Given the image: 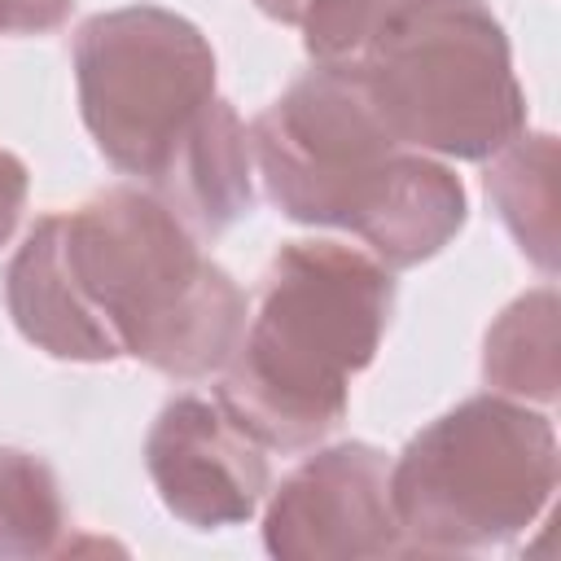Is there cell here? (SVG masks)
Masks as SVG:
<instances>
[{
    "instance_id": "2e32d148",
    "label": "cell",
    "mask_w": 561,
    "mask_h": 561,
    "mask_svg": "<svg viewBox=\"0 0 561 561\" xmlns=\"http://www.w3.org/2000/svg\"><path fill=\"white\" fill-rule=\"evenodd\" d=\"M75 0H0V31L4 35H44L70 18Z\"/></svg>"
},
{
    "instance_id": "6da1fadb",
    "label": "cell",
    "mask_w": 561,
    "mask_h": 561,
    "mask_svg": "<svg viewBox=\"0 0 561 561\" xmlns=\"http://www.w3.org/2000/svg\"><path fill=\"white\" fill-rule=\"evenodd\" d=\"M390 311L386 263L342 241H285L259 280L215 399L263 447L307 451L342 425L351 377L373 364Z\"/></svg>"
},
{
    "instance_id": "7c38bea8",
    "label": "cell",
    "mask_w": 561,
    "mask_h": 561,
    "mask_svg": "<svg viewBox=\"0 0 561 561\" xmlns=\"http://www.w3.org/2000/svg\"><path fill=\"white\" fill-rule=\"evenodd\" d=\"M486 197L504 228L543 272H557V140L548 131H517L491 153Z\"/></svg>"
},
{
    "instance_id": "9c48e42d",
    "label": "cell",
    "mask_w": 561,
    "mask_h": 561,
    "mask_svg": "<svg viewBox=\"0 0 561 561\" xmlns=\"http://www.w3.org/2000/svg\"><path fill=\"white\" fill-rule=\"evenodd\" d=\"M4 307L18 324V333L48 351L53 359H75V364H110L118 359L114 342L88 311L66 254H61V215H44L18 254L4 267Z\"/></svg>"
},
{
    "instance_id": "30bf717a",
    "label": "cell",
    "mask_w": 561,
    "mask_h": 561,
    "mask_svg": "<svg viewBox=\"0 0 561 561\" xmlns=\"http://www.w3.org/2000/svg\"><path fill=\"white\" fill-rule=\"evenodd\" d=\"M250 131L241 127L237 110L215 96L210 110L202 114L197 131L180 145L171 167L149 184V193L202 241L228 232L237 219L250 215L254 206V184H250Z\"/></svg>"
},
{
    "instance_id": "277c9868",
    "label": "cell",
    "mask_w": 561,
    "mask_h": 561,
    "mask_svg": "<svg viewBox=\"0 0 561 561\" xmlns=\"http://www.w3.org/2000/svg\"><path fill=\"white\" fill-rule=\"evenodd\" d=\"M557 430L508 394H473L390 465V504L403 552H482L513 543L557 491Z\"/></svg>"
},
{
    "instance_id": "4fadbf2b",
    "label": "cell",
    "mask_w": 561,
    "mask_h": 561,
    "mask_svg": "<svg viewBox=\"0 0 561 561\" xmlns=\"http://www.w3.org/2000/svg\"><path fill=\"white\" fill-rule=\"evenodd\" d=\"M557 289L539 285L513 298L495 324L486 329L482 346V377L495 394L522 403H552L561 386V355H557Z\"/></svg>"
},
{
    "instance_id": "5b68a950",
    "label": "cell",
    "mask_w": 561,
    "mask_h": 561,
    "mask_svg": "<svg viewBox=\"0 0 561 561\" xmlns=\"http://www.w3.org/2000/svg\"><path fill=\"white\" fill-rule=\"evenodd\" d=\"M70 57L88 136L114 171L149 188L215 101L210 39L171 9L127 4L92 13Z\"/></svg>"
},
{
    "instance_id": "5bb4252c",
    "label": "cell",
    "mask_w": 561,
    "mask_h": 561,
    "mask_svg": "<svg viewBox=\"0 0 561 561\" xmlns=\"http://www.w3.org/2000/svg\"><path fill=\"white\" fill-rule=\"evenodd\" d=\"M70 513L48 460L0 447V561L61 552Z\"/></svg>"
},
{
    "instance_id": "ba28073f",
    "label": "cell",
    "mask_w": 561,
    "mask_h": 561,
    "mask_svg": "<svg viewBox=\"0 0 561 561\" xmlns=\"http://www.w3.org/2000/svg\"><path fill=\"white\" fill-rule=\"evenodd\" d=\"M267 447L206 394H175L149 425L145 469L162 508L193 530L241 526L267 500Z\"/></svg>"
},
{
    "instance_id": "8992f818",
    "label": "cell",
    "mask_w": 561,
    "mask_h": 561,
    "mask_svg": "<svg viewBox=\"0 0 561 561\" xmlns=\"http://www.w3.org/2000/svg\"><path fill=\"white\" fill-rule=\"evenodd\" d=\"M408 145L390 136L351 66H316L254 123L250 158L272 206L294 224L351 228L381 206Z\"/></svg>"
},
{
    "instance_id": "52a82bcc",
    "label": "cell",
    "mask_w": 561,
    "mask_h": 561,
    "mask_svg": "<svg viewBox=\"0 0 561 561\" xmlns=\"http://www.w3.org/2000/svg\"><path fill=\"white\" fill-rule=\"evenodd\" d=\"M263 548L280 561L399 557L403 530L390 504V460L373 443H337L307 456L263 513Z\"/></svg>"
},
{
    "instance_id": "3957f363",
    "label": "cell",
    "mask_w": 561,
    "mask_h": 561,
    "mask_svg": "<svg viewBox=\"0 0 561 561\" xmlns=\"http://www.w3.org/2000/svg\"><path fill=\"white\" fill-rule=\"evenodd\" d=\"M351 70L408 149L482 162L526 131V92L486 0H394Z\"/></svg>"
},
{
    "instance_id": "7a4b0ae2",
    "label": "cell",
    "mask_w": 561,
    "mask_h": 561,
    "mask_svg": "<svg viewBox=\"0 0 561 561\" xmlns=\"http://www.w3.org/2000/svg\"><path fill=\"white\" fill-rule=\"evenodd\" d=\"M61 254L118 359L206 377L232 355L245 294L149 188L114 184L66 210Z\"/></svg>"
},
{
    "instance_id": "e0dca14e",
    "label": "cell",
    "mask_w": 561,
    "mask_h": 561,
    "mask_svg": "<svg viewBox=\"0 0 561 561\" xmlns=\"http://www.w3.org/2000/svg\"><path fill=\"white\" fill-rule=\"evenodd\" d=\"M26 188H31V175H26V162L9 149H0V245L13 237L18 219H22V206H26Z\"/></svg>"
},
{
    "instance_id": "9a60e30c",
    "label": "cell",
    "mask_w": 561,
    "mask_h": 561,
    "mask_svg": "<svg viewBox=\"0 0 561 561\" xmlns=\"http://www.w3.org/2000/svg\"><path fill=\"white\" fill-rule=\"evenodd\" d=\"M267 18L302 31L316 66H351L394 0H254Z\"/></svg>"
},
{
    "instance_id": "8fae6325",
    "label": "cell",
    "mask_w": 561,
    "mask_h": 561,
    "mask_svg": "<svg viewBox=\"0 0 561 561\" xmlns=\"http://www.w3.org/2000/svg\"><path fill=\"white\" fill-rule=\"evenodd\" d=\"M469 219V197L456 171L443 162L425 158L421 149H408L381 206L364 224L359 241L377 263L394 267H416L434 259Z\"/></svg>"
}]
</instances>
